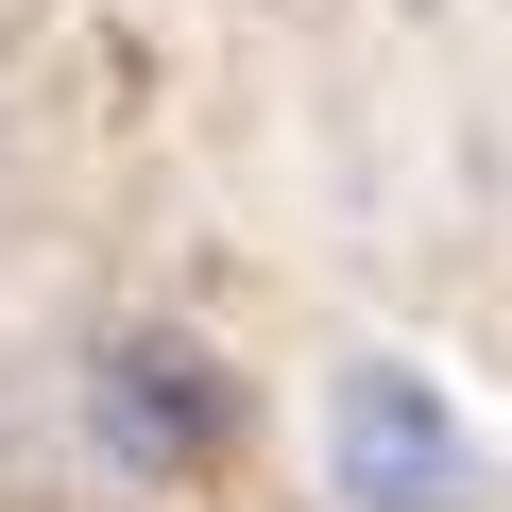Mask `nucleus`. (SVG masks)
<instances>
[{"mask_svg":"<svg viewBox=\"0 0 512 512\" xmlns=\"http://www.w3.org/2000/svg\"><path fill=\"white\" fill-rule=\"evenodd\" d=\"M69 427H86V461H103L120 495H205V478L256 444V376H239L205 325L120 308V325H86V359H69Z\"/></svg>","mask_w":512,"mask_h":512,"instance_id":"1","label":"nucleus"},{"mask_svg":"<svg viewBox=\"0 0 512 512\" xmlns=\"http://www.w3.org/2000/svg\"><path fill=\"white\" fill-rule=\"evenodd\" d=\"M325 495L342 512H478V427L427 359H342L325 393Z\"/></svg>","mask_w":512,"mask_h":512,"instance_id":"2","label":"nucleus"}]
</instances>
